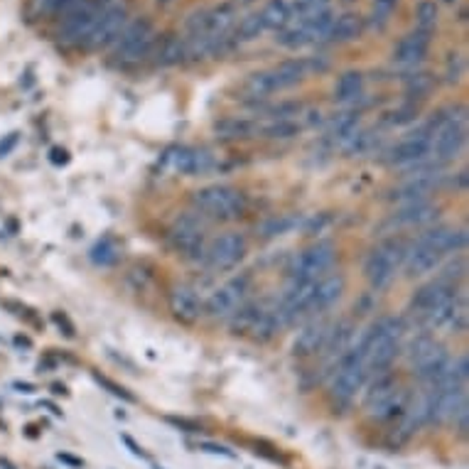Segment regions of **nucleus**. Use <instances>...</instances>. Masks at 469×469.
<instances>
[{"instance_id": "f257e3e1", "label": "nucleus", "mask_w": 469, "mask_h": 469, "mask_svg": "<svg viewBox=\"0 0 469 469\" xmlns=\"http://www.w3.org/2000/svg\"><path fill=\"white\" fill-rule=\"evenodd\" d=\"M403 334V322L396 317H381L359 341V351L364 356V368L366 371L386 373L391 361L398 354V341Z\"/></svg>"}, {"instance_id": "f03ea898", "label": "nucleus", "mask_w": 469, "mask_h": 469, "mask_svg": "<svg viewBox=\"0 0 469 469\" xmlns=\"http://www.w3.org/2000/svg\"><path fill=\"white\" fill-rule=\"evenodd\" d=\"M192 204L200 212V217L236 219L246 209V195L231 185H209L192 195Z\"/></svg>"}, {"instance_id": "7ed1b4c3", "label": "nucleus", "mask_w": 469, "mask_h": 469, "mask_svg": "<svg viewBox=\"0 0 469 469\" xmlns=\"http://www.w3.org/2000/svg\"><path fill=\"white\" fill-rule=\"evenodd\" d=\"M408 246L401 239H388L386 244L373 248L364 261V275L373 290H386L393 283V275L403 261H406Z\"/></svg>"}, {"instance_id": "20e7f679", "label": "nucleus", "mask_w": 469, "mask_h": 469, "mask_svg": "<svg viewBox=\"0 0 469 469\" xmlns=\"http://www.w3.org/2000/svg\"><path fill=\"white\" fill-rule=\"evenodd\" d=\"M408 406L406 391L398 388V381L391 373H378L376 381L371 383V388L364 396V411L371 418L378 421H391L396 416H403Z\"/></svg>"}, {"instance_id": "39448f33", "label": "nucleus", "mask_w": 469, "mask_h": 469, "mask_svg": "<svg viewBox=\"0 0 469 469\" xmlns=\"http://www.w3.org/2000/svg\"><path fill=\"white\" fill-rule=\"evenodd\" d=\"M115 0H84L76 10H71L67 18L62 20V30H59V40L64 45H84L86 37L96 27L98 20L103 18L106 10H111Z\"/></svg>"}, {"instance_id": "423d86ee", "label": "nucleus", "mask_w": 469, "mask_h": 469, "mask_svg": "<svg viewBox=\"0 0 469 469\" xmlns=\"http://www.w3.org/2000/svg\"><path fill=\"white\" fill-rule=\"evenodd\" d=\"M336 248L332 241H317V244L307 246L292 258L288 275L292 283H302V280H319L322 273L334 263Z\"/></svg>"}, {"instance_id": "0eeeda50", "label": "nucleus", "mask_w": 469, "mask_h": 469, "mask_svg": "<svg viewBox=\"0 0 469 469\" xmlns=\"http://www.w3.org/2000/svg\"><path fill=\"white\" fill-rule=\"evenodd\" d=\"M364 378H366V368H364V356L359 346L346 349L344 354H339V361H336L332 396L339 403H349L356 396V391H361Z\"/></svg>"}, {"instance_id": "6e6552de", "label": "nucleus", "mask_w": 469, "mask_h": 469, "mask_svg": "<svg viewBox=\"0 0 469 469\" xmlns=\"http://www.w3.org/2000/svg\"><path fill=\"white\" fill-rule=\"evenodd\" d=\"M248 295V275H236V278L226 280L224 285H219L212 295L204 302V312L214 319H229L231 314L244 305Z\"/></svg>"}, {"instance_id": "1a4fd4ad", "label": "nucleus", "mask_w": 469, "mask_h": 469, "mask_svg": "<svg viewBox=\"0 0 469 469\" xmlns=\"http://www.w3.org/2000/svg\"><path fill=\"white\" fill-rule=\"evenodd\" d=\"M246 256V239L241 234H222L209 244L207 253H204V261L209 268H234L241 258Z\"/></svg>"}, {"instance_id": "9d476101", "label": "nucleus", "mask_w": 469, "mask_h": 469, "mask_svg": "<svg viewBox=\"0 0 469 469\" xmlns=\"http://www.w3.org/2000/svg\"><path fill=\"white\" fill-rule=\"evenodd\" d=\"M125 25H128V8H125V5H113L111 10L103 13V18L98 20L96 27L91 30V35L86 37L84 47L101 49V47L115 45V40H118V35L123 32Z\"/></svg>"}, {"instance_id": "9b49d317", "label": "nucleus", "mask_w": 469, "mask_h": 469, "mask_svg": "<svg viewBox=\"0 0 469 469\" xmlns=\"http://www.w3.org/2000/svg\"><path fill=\"white\" fill-rule=\"evenodd\" d=\"M314 283H317V280H302V283H292L290 280V288L285 290L283 300H280V305H278L280 322L290 324V322H295L297 317H302L305 312L312 310Z\"/></svg>"}, {"instance_id": "f8f14e48", "label": "nucleus", "mask_w": 469, "mask_h": 469, "mask_svg": "<svg viewBox=\"0 0 469 469\" xmlns=\"http://www.w3.org/2000/svg\"><path fill=\"white\" fill-rule=\"evenodd\" d=\"M430 140H433V135H430L428 125L413 130L411 135L403 138L398 145H393V150H391V163L398 165V168H411V165L421 163V160L430 155Z\"/></svg>"}, {"instance_id": "ddd939ff", "label": "nucleus", "mask_w": 469, "mask_h": 469, "mask_svg": "<svg viewBox=\"0 0 469 469\" xmlns=\"http://www.w3.org/2000/svg\"><path fill=\"white\" fill-rule=\"evenodd\" d=\"M168 302H170L172 317L182 324H195L204 312L200 295H197V290L192 288V285H175V288L170 290Z\"/></svg>"}, {"instance_id": "4468645a", "label": "nucleus", "mask_w": 469, "mask_h": 469, "mask_svg": "<svg viewBox=\"0 0 469 469\" xmlns=\"http://www.w3.org/2000/svg\"><path fill=\"white\" fill-rule=\"evenodd\" d=\"M170 239L177 251H185V253H195L197 248L202 251V239H204V226L197 217L192 214H185L175 222L172 231H170Z\"/></svg>"}, {"instance_id": "2eb2a0df", "label": "nucleus", "mask_w": 469, "mask_h": 469, "mask_svg": "<svg viewBox=\"0 0 469 469\" xmlns=\"http://www.w3.org/2000/svg\"><path fill=\"white\" fill-rule=\"evenodd\" d=\"M418 244L428 246L430 251L445 256L450 251H462L467 244V234L460 229H450V226H438V229H430L428 234H423L418 239Z\"/></svg>"}, {"instance_id": "dca6fc26", "label": "nucleus", "mask_w": 469, "mask_h": 469, "mask_svg": "<svg viewBox=\"0 0 469 469\" xmlns=\"http://www.w3.org/2000/svg\"><path fill=\"white\" fill-rule=\"evenodd\" d=\"M329 324L324 322V319H314V322L307 324L305 329H302L300 334H297L295 344H292V349H295L297 356H314V354H322L324 344H327V336H329Z\"/></svg>"}, {"instance_id": "f3484780", "label": "nucleus", "mask_w": 469, "mask_h": 469, "mask_svg": "<svg viewBox=\"0 0 469 469\" xmlns=\"http://www.w3.org/2000/svg\"><path fill=\"white\" fill-rule=\"evenodd\" d=\"M428 45H430V32L416 30L398 42V47H396V52H393V59L398 64H403V67H413V64H418L425 59Z\"/></svg>"}, {"instance_id": "a211bd4d", "label": "nucleus", "mask_w": 469, "mask_h": 469, "mask_svg": "<svg viewBox=\"0 0 469 469\" xmlns=\"http://www.w3.org/2000/svg\"><path fill=\"white\" fill-rule=\"evenodd\" d=\"M440 177H443V175H411V177L393 192L396 200H398L401 204L428 200V197L438 190Z\"/></svg>"}, {"instance_id": "6ab92c4d", "label": "nucleus", "mask_w": 469, "mask_h": 469, "mask_svg": "<svg viewBox=\"0 0 469 469\" xmlns=\"http://www.w3.org/2000/svg\"><path fill=\"white\" fill-rule=\"evenodd\" d=\"M346 290V278L341 273L324 275L314 283V297H312V310L322 312L327 307H332Z\"/></svg>"}, {"instance_id": "aec40b11", "label": "nucleus", "mask_w": 469, "mask_h": 469, "mask_svg": "<svg viewBox=\"0 0 469 469\" xmlns=\"http://www.w3.org/2000/svg\"><path fill=\"white\" fill-rule=\"evenodd\" d=\"M455 295V288H452L447 280H433V283L423 285L421 290L416 292V297H413V310H418L421 314H428L430 310H435V307L440 305V302H445L447 297Z\"/></svg>"}, {"instance_id": "412c9836", "label": "nucleus", "mask_w": 469, "mask_h": 469, "mask_svg": "<svg viewBox=\"0 0 469 469\" xmlns=\"http://www.w3.org/2000/svg\"><path fill=\"white\" fill-rule=\"evenodd\" d=\"M438 217V207L430 204L428 200H421V202H408L403 204L398 212L391 217V224H398V226H416V224H428Z\"/></svg>"}, {"instance_id": "4be33fe9", "label": "nucleus", "mask_w": 469, "mask_h": 469, "mask_svg": "<svg viewBox=\"0 0 469 469\" xmlns=\"http://www.w3.org/2000/svg\"><path fill=\"white\" fill-rule=\"evenodd\" d=\"M440 253H435V251H430L428 246H423V244H413L411 248H408V253H406V268H408V275H413V278H421V275H428L430 270H433L435 266L440 263Z\"/></svg>"}, {"instance_id": "5701e85b", "label": "nucleus", "mask_w": 469, "mask_h": 469, "mask_svg": "<svg viewBox=\"0 0 469 469\" xmlns=\"http://www.w3.org/2000/svg\"><path fill=\"white\" fill-rule=\"evenodd\" d=\"M270 74L275 81V91H280L300 84L310 74V69H307V59H288V62H280L278 67L270 69Z\"/></svg>"}, {"instance_id": "b1692460", "label": "nucleus", "mask_w": 469, "mask_h": 469, "mask_svg": "<svg viewBox=\"0 0 469 469\" xmlns=\"http://www.w3.org/2000/svg\"><path fill=\"white\" fill-rule=\"evenodd\" d=\"M278 327H283V322H280V314H278V307H263L258 310V317L256 322H253L251 327V334L256 341H268L273 339V334L278 332Z\"/></svg>"}, {"instance_id": "393cba45", "label": "nucleus", "mask_w": 469, "mask_h": 469, "mask_svg": "<svg viewBox=\"0 0 469 469\" xmlns=\"http://www.w3.org/2000/svg\"><path fill=\"white\" fill-rule=\"evenodd\" d=\"M364 30V18L356 13H344L332 23V30H329V40L334 42H351L361 35Z\"/></svg>"}, {"instance_id": "a878e982", "label": "nucleus", "mask_w": 469, "mask_h": 469, "mask_svg": "<svg viewBox=\"0 0 469 469\" xmlns=\"http://www.w3.org/2000/svg\"><path fill=\"white\" fill-rule=\"evenodd\" d=\"M148 35H153V23L148 18H140L135 20V23H128L123 27V32L118 35V40H115V52H123V49L133 47L135 42L145 40Z\"/></svg>"}, {"instance_id": "bb28decb", "label": "nucleus", "mask_w": 469, "mask_h": 469, "mask_svg": "<svg viewBox=\"0 0 469 469\" xmlns=\"http://www.w3.org/2000/svg\"><path fill=\"white\" fill-rule=\"evenodd\" d=\"M364 91V76L359 71H344L339 76L334 86V98L341 103H349V101H356Z\"/></svg>"}, {"instance_id": "cd10ccee", "label": "nucleus", "mask_w": 469, "mask_h": 469, "mask_svg": "<svg viewBox=\"0 0 469 469\" xmlns=\"http://www.w3.org/2000/svg\"><path fill=\"white\" fill-rule=\"evenodd\" d=\"M236 20V5L231 3H224L219 8L209 10V23H207V35H214V37H222L229 32V27L234 25Z\"/></svg>"}, {"instance_id": "c85d7f7f", "label": "nucleus", "mask_w": 469, "mask_h": 469, "mask_svg": "<svg viewBox=\"0 0 469 469\" xmlns=\"http://www.w3.org/2000/svg\"><path fill=\"white\" fill-rule=\"evenodd\" d=\"M261 18L266 30H283L290 23V5L285 0H270L261 10Z\"/></svg>"}, {"instance_id": "c756f323", "label": "nucleus", "mask_w": 469, "mask_h": 469, "mask_svg": "<svg viewBox=\"0 0 469 469\" xmlns=\"http://www.w3.org/2000/svg\"><path fill=\"white\" fill-rule=\"evenodd\" d=\"M297 226H300V217L297 214H278V217H270L268 222H263L261 236L263 239H278V236L290 234Z\"/></svg>"}, {"instance_id": "7c9ffc66", "label": "nucleus", "mask_w": 469, "mask_h": 469, "mask_svg": "<svg viewBox=\"0 0 469 469\" xmlns=\"http://www.w3.org/2000/svg\"><path fill=\"white\" fill-rule=\"evenodd\" d=\"M185 57H187L185 40H180V37H168V40L160 45L158 64H163V67H172V64L185 62Z\"/></svg>"}, {"instance_id": "2f4dec72", "label": "nucleus", "mask_w": 469, "mask_h": 469, "mask_svg": "<svg viewBox=\"0 0 469 469\" xmlns=\"http://www.w3.org/2000/svg\"><path fill=\"white\" fill-rule=\"evenodd\" d=\"M246 93L253 98H266L270 93H275V81H273V74L268 71H256V74L248 76L246 81Z\"/></svg>"}, {"instance_id": "473e14b6", "label": "nucleus", "mask_w": 469, "mask_h": 469, "mask_svg": "<svg viewBox=\"0 0 469 469\" xmlns=\"http://www.w3.org/2000/svg\"><path fill=\"white\" fill-rule=\"evenodd\" d=\"M327 10L329 0H295V5L290 8V20L295 15L297 23H305V20H310L319 13H327Z\"/></svg>"}, {"instance_id": "72a5a7b5", "label": "nucleus", "mask_w": 469, "mask_h": 469, "mask_svg": "<svg viewBox=\"0 0 469 469\" xmlns=\"http://www.w3.org/2000/svg\"><path fill=\"white\" fill-rule=\"evenodd\" d=\"M118 246H115L113 239H103L98 241L96 246L91 248V261L96 263V266H113L115 261H118Z\"/></svg>"}, {"instance_id": "f704fd0d", "label": "nucleus", "mask_w": 469, "mask_h": 469, "mask_svg": "<svg viewBox=\"0 0 469 469\" xmlns=\"http://www.w3.org/2000/svg\"><path fill=\"white\" fill-rule=\"evenodd\" d=\"M256 130V125L251 120H241V118H226L222 123H217V133H222L224 138H248Z\"/></svg>"}, {"instance_id": "c9c22d12", "label": "nucleus", "mask_w": 469, "mask_h": 469, "mask_svg": "<svg viewBox=\"0 0 469 469\" xmlns=\"http://www.w3.org/2000/svg\"><path fill=\"white\" fill-rule=\"evenodd\" d=\"M263 30H266V27H263L261 13H251L239 23V32H236V35H239L241 42H251V40H256V37H261Z\"/></svg>"}, {"instance_id": "e433bc0d", "label": "nucleus", "mask_w": 469, "mask_h": 469, "mask_svg": "<svg viewBox=\"0 0 469 469\" xmlns=\"http://www.w3.org/2000/svg\"><path fill=\"white\" fill-rule=\"evenodd\" d=\"M261 133L270 138V140H285V138H292L300 133V125H297L295 120H273V123L266 125Z\"/></svg>"}, {"instance_id": "4c0bfd02", "label": "nucleus", "mask_w": 469, "mask_h": 469, "mask_svg": "<svg viewBox=\"0 0 469 469\" xmlns=\"http://www.w3.org/2000/svg\"><path fill=\"white\" fill-rule=\"evenodd\" d=\"M416 18H418V25H421V30L430 32L438 23V5L433 3V0H421L416 8Z\"/></svg>"}, {"instance_id": "58836bf2", "label": "nucleus", "mask_w": 469, "mask_h": 469, "mask_svg": "<svg viewBox=\"0 0 469 469\" xmlns=\"http://www.w3.org/2000/svg\"><path fill=\"white\" fill-rule=\"evenodd\" d=\"M91 376H93V381H96L98 386H101V388H106L108 393L115 396V398H120V401H125V403H135V396L130 393L128 388H123L120 383H115V381H111L108 376H101L98 371H93Z\"/></svg>"}, {"instance_id": "ea45409f", "label": "nucleus", "mask_w": 469, "mask_h": 469, "mask_svg": "<svg viewBox=\"0 0 469 469\" xmlns=\"http://www.w3.org/2000/svg\"><path fill=\"white\" fill-rule=\"evenodd\" d=\"M278 45H283V47H288V49H297V47H302V45H307V35H305V30H302L300 25H295V27H288V30H283L280 32L278 37Z\"/></svg>"}, {"instance_id": "a19ab883", "label": "nucleus", "mask_w": 469, "mask_h": 469, "mask_svg": "<svg viewBox=\"0 0 469 469\" xmlns=\"http://www.w3.org/2000/svg\"><path fill=\"white\" fill-rule=\"evenodd\" d=\"M433 84H435V79L430 74H425V71L423 74H413L406 79V89L411 96H425V93L433 89Z\"/></svg>"}, {"instance_id": "79ce46f5", "label": "nucleus", "mask_w": 469, "mask_h": 469, "mask_svg": "<svg viewBox=\"0 0 469 469\" xmlns=\"http://www.w3.org/2000/svg\"><path fill=\"white\" fill-rule=\"evenodd\" d=\"M462 71H465V59H462L460 54H452V57L447 59V81H450V84L460 81Z\"/></svg>"}, {"instance_id": "37998d69", "label": "nucleus", "mask_w": 469, "mask_h": 469, "mask_svg": "<svg viewBox=\"0 0 469 469\" xmlns=\"http://www.w3.org/2000/svg\"><path fill=\"white\" fill-rule=\"evenodd\" d=\"M329 224H332V217H329V214H317V217H312L310 222L305 224V234L317 236V234H322Z\"/></svg>"}, {"instance_id": "c03bdc74", "label": "nucleus", "mask_w": 469, "mask_h": 469, "mask_svg": "<svg viewBox=\"0 0 469 469\" xmlns=\"http://www.w3.org/2000/svg\"><path fill=\"white\" fill-rule=\"evenodd\" d=\"M204 452H209V455H219V457H226V460H236V452L229 450V447L224 445H217V443H202L200 445Z\"/></svg>"}, {"instance_id": "a18cd8bd", "label": "nucleus", "mask_w": 469, "mask_h": 469, "mask_svg": "<svg viewBox=\"0 0 469 469\" xmlns=\"http://www.w3.org/2000/svg\"><path fill=\"white\" fill-rule=\"evenodd\" d=\"M18 143H20V133H8L0 140V158H8L10 153L18 148Z\"/></svg>"}, {"instance_id": "49530a36", "label": "nucleus", "mask_w": 469, "mask_h": 469, "mask_svg": "<svg viewBox=\"0 0 469 469\" xmlns=\"http://www.w3.org/2000/svg\"><path fill=\"white\" fill-rule=\"evenodd\" d=\"M52 319H54V324H57L59 329H64V334L74 336V324L69 322L67 314H64V312H52Z\"/></svg>"}, {"instance_id": "de8ad7c7", "label": "nucleus", "mask_w": 469, "mask_h": 469, "mask_svg": "<svg viewBox=\"0 0 469 469\" xmlns=\"http://www.w3.org/2000/svg\"><path fill=\"white\" fill-rule=\"evenodd\" d=\"M57 460L64 462V465H69L71 469H81V467H84V460H81V457L69 455V452H57Z\"/></svg>"}, {"instance_id": "09e8293b", "label": "nucleus", "mask_w": 469, "mask_h": 469, "mask_svg": "<svg viewBox=\"0 0 469 469\" xmlns=\"http://www.w3.org/2000/svg\"><path fill=\"white\" fill-rule=\"evenodd\" d=\"M81 3H84V0H59L57 15H62V18H67V15L71 13V10H76Z\"/></svg>"}, {"instance_id": "8fccbe9b", "label": "nucleus", "mask_w": 469, "mask_h": 469, "mask_svg": "<svg viewBox=\"0 0 469 469\" xmlns=\"http://www.w3.org/2000/svg\"><path fill=\"white\" fill-rule=\"evenodd\" d=\"M120 440H123V443H125V445H128V450H130V452H133V455H135V457H140V460H145V457H148V455H145V450H143V447H140V445H138V443H135V440H133V438H130V435H120Z\"/></svg>"}, {"instance_id": "3c124183", "label": "nucleus", "mask_w": 469, "mask_h": 469, "mask_svg": "<svg viewBox=\"0 0 469 469\" xmlns=\"http://www.w3.org/2000/svg\"><path fill=\"white\" fill-rule=\"evenodd\" d=\"M49 160H52L54 165H67L69 155H67V150H62V148H52V153H49Z\"/></svg>"}, {"instance_id": "603ef678", "label": "nucleus", "mask_w": 469, "mask_h": 469, "mask_svg": "<svg viewBox=\"0 0 469 469\" xmlns=\"http://www.w3.org/2000/svg\"><path fill=\"white\" fill-rule=\"evenodd\" d=\"M416 118V108L413 106H406V108H401L398 113H396V123H408V120H413Z\"/></svg>"}, {"instance_id": "864d4df0", "label": "nucleus", "mask_w": 469, "mask_h": 469, "mask_svg": "<svg viewBox=\"0 0 469 469\" xmlns=\"http://www.w3.org/2000/svg\"><path fill=\"white\" fill-rule=\"evenodd\" d=\"M13 388L20 391V393H35V386H32V383H23V381H15Z\"/></svg>"}, {"instance_id": "5fc2aeb1", "label": "nucleus", "mask_w": 469, "mask_h": 469, "mask_svg": "<svg viewBox=\"0 0 469 469\" xmlns=\"http://www.w3.org/2000/svg\"><path fill=\"white\" fill-rule=\"evenodd\" d=\"M0 467H3V469H15L8 460H0Z\"/></svg>"}, {"instance_id": "6e6d98bb", "label": "nucleus", "mask_w": 469, "mask_h": 469, "mask_svg": "<svg viewBox=\"0 0 469 469\" xmlns=\"http://www.w3.org/2000/svg\"><path fill=\"white\" fill-rule=\"evenodd\" d=\"M170 3H172V0H158V5H160V8H168Z\"/></svg>"}, {"instance_id": "4d7b16f0", "label": "nucleus", "mask_w": 469, "mask_h": 469, "mask_svg": "<svg viewBox=\"0 0 469 469\" xmlns=\"http://www.w3.org/2000/svg\"><path fill=\"white\" fill-rule=\"evenodd\" d=\"M251 3H256V0H239V5H251Z\"/></svg>"}, {"instance_id": "13d9d810", "label": "nucleus", "mask_w": 469, "mask_h": 469, "mask_svg": "<svg viewBox=\"0 0 469 469\" xmlns=\"http://www.w3.org/2000/svg\"><path fill=\"white\" fill-rule=\"evenodd\" d=\"M153 469H165V467H160V465H155V467H153Z\"/></svg>"}, {"instance_id": "bf43d9fd", "label": "nucleus", "mask_w": 469, "mask_h": 469, "mask_svg": "<svg viewBox=\"0 0 469 469\" xmlns=\"http://www.w3.org/2000/svg\"><path fill=\"white\" fill-rule=\"evenodd\" d=\"M445 3H457V0H445Z\"/></svg>"}]
</instances>
